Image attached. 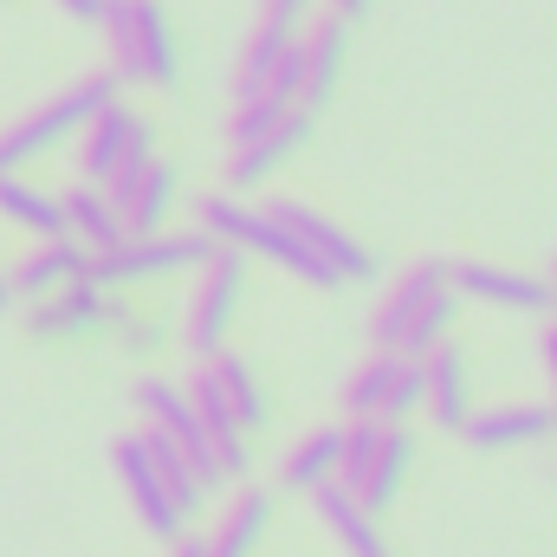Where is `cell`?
<instances>
[{
	"label": "cell",
	"mask_w": 557,
	"mask_h": 557,
	"mask_svg": "<svg viewBox=\"0 0 557 557\" xmlns=\"http://www.w3.org/2000/svg\"><path fill=\"white\" fill-rule=\"evenodd\" d=\"M285 111H298V104H278V98H234V111H227V149H240V143L278 131Z\"/></svg>",
	"instance_id": "obj_30"
},
{
	"label": "cell",
	"mask_w": 557,
	"mask_h": 557,
	"mask_svg": "<svg viewBox=\"0 0 557 557\" xmlns=\"http://www.w3.org/2000/svg\"><path fill=\"white\" fill-rule=\"evenodd\" d=\"M557 428L552 403H506V409H473L460 421V441L480 447V454H499V447H525V441H545Z\"/></svg>",
	"instance_id": "obj_19"
},
{
	"label": "cell",
	"mask_w": 557,
	"mask_h": 557,
	"mask_svg": "<svg viewBox=\"0 0 557 557\" xmlns=\"http://www.w3.org/2000/svg\"><path fill=\"white\" fill-rule=\"evenodd\" d=\"M124 324H131V305H117L91 278L59 285L52 298H33V311H26V331L46 337V344H72V337H91V331H124Z\"/></svg>",
	"instance_id": "obj_9"
},
{
	"label": "cell",
	"mask_w": 557,
	"mask_h": 557,
	"mask_svg": "<svg viewBox=\"0 0 557 557\" xmlns=\"http://www.w3.org/2000/svg\"><path fill=\"white\" fill-rule=\"evenodd\" d=\"M311 131H318V111H285L278 117V131H267V137L240 143V149H227V195H247V188H260V182H273L278 169L311 143Z\"/></svg>",
	"instance_id": "obj_13"
},
{
	"label": "cell",
	"mask_w": 557,
	"mask_h": 557,
	"mask_svg": "<svg viewBox=\"0 0 557 557\" xmlns=\"http://www.w3.org/2000/svg\"><path fill=\"white\" fill-rule=\"evenodd\" d=\"M131 124H137V111H124V98L104 104V111L85 124V143H78V182H98V188H104V175L117 169V156H124V143H131Z\"/></svg>",
	"instance_id": "obj_26"
},
{
	"label": "cell",
	"mask_w": 557,
	"mask_h": 557,
	"mask_svg": "<svg viewBox=\"0 0 557 557\" xmlns=\"http://www.w3.org/2000/svg\"><path fill=\"white\" fill-rule=\"evenodd\" d=\"M552 285H557V278H552Z\"/></svg>",
	"instance_id": "obj_39"
},
{
	"label": "cell",
	"mask_w": 557,
	"mask_h": 557,
	"mask_svg": "<svg viewBox=\"0 0 557 557\" xmlns=\"http://www.w3.org/2000/svg\"><path fill=\"white\" fill-rule=\"evenodd\" d=\"M416 409H421V357L370 350L344 383V416L350 421H409Z\"/></svg>",
	"instance_id": "obj_5"
},
{
	"label": "cell",
	"mask_w": 557,
	"mask_h": 557,
	"mask_svg": "<svg viewBox=\"0 0 557 557\" xmlns=\"http://www.w3.org/2000/svg\"><path fill=\"white\" fill-rule=\"evenodd\" d=\"M441 292H447V260H421V267H409V273L383 292V305L370 311V344H376V350H403V331L416 324Z\"/></svg>",
	"instance_id": "obj_14"
},
{
	"label": "cell",
	"mask_w": 557,
	"mask_h": 557,
	"mask_svg": "<svg viewBox=\"0 0 557 557\" xmlns=\"http://www.w3.org/2000/svg\"><path fill=\"white\" fill-rule=\"evenodd\" d=\"M124 98V85L111 78V72H85V78H72L59 98H46L39 111H26L20 124H7L0 131V175H20L33 156H46L52 143H65L72 131H85L104 104H117Z\"/></svg>",
	"instance_id": "obj_3"
},
{
	"label": "cell",
	"mask_w": 557,
	"mask_h": 557,
	"mask_svg": "<svg viewBox=\"0 0 557 557\" xmlns=\"http://www.w3.org/2000/svg\"><path fill=\"white\" fill-rule=\"evenodd\" d=\"M59 214H65V240H78L85 253H111V247L131 240V234H124V214L111 208V195H104L98 182H72V188L59 195Z\"/></svg>",
	"instance_id": "obj_20"
},
{
	"label": "cell",
	"mask_w": 557,
	"mask_h": 557,
	"mask_svg": "<svg viewBox=\"0 0 557 557\" xmlns=\"http://www.w3.org/2000/svg\"><path fill=\"white\" fill-rule=\"evenodd\" d=\"M298 59H305V91H298V104L305 111H324L331 104V91H337V78H344V59H350V26L344 20H311L305 33H298Z\"/></svg>",
	"instance_id": "obj_17"
},
{
	"label": "cell",
	"mask_w": 557,
	"mask_h": 557,
	"mask_svg": "<svg viewBox=\"0 0 557 557\" xmlns=\"http://www.w3.org/2000/svg\"><path fill=\"white\" fill-rule=\"evenodd\" d=\"M376 441H383V421H344V447H337V486L357 493V480L370 473L376 460Z\"/></svg>",
	"instance_id": "obj_29"
},
{
	"label": "cell",
	"mask_w": 557,
	"mask_h": 557,
	"mask_svg": "<svg viewBox=\"0 0 557 557\" xmlns=\"http://www.w3.org/2000/svg\"><path fill=\"white\" fill-rule=\"evenodd\" d=\"M267 525H273V493H267V486H240V493L227 499L214 539H208V557H253L260 539H267Z\"/></svg>",
	"instance_id": "obj_24"
},
{
	"label": "cell",
	"mask_w": 557,
	"mask_h": 557,
	"mask_svg": "<svg viewBox=\"0 0 557 557\" xmlns=\"http://www.w3.org/2000/svg\"><path fill=\"white\" fill-rule=\"evenodd\" d=\"M137 416L149 421V428H162V434L188 454V467L201 473V486H208V493L221 486V467H214L208 428H201V416L188 409V389H182V383H169V376H143V383H137Z\"/></svg>",
	"instance_id": "obj_10"
},
{
	"label": "cell",
	"mask_w": 557,
	"mask_h": 557,
	"mask_svg": "<svg viewBox=\"0 0 557 557\" xmlns=\"http://www.w3.org/2000/svg\"><path fill=\"white\" fill-rule=\"evenodd\" d=\"M409 467H416V434H409L403 421H383V441H376V460H370V473L357 480V499H363V506L383 519V506H396V493H403Z\"/></svg>",
	"instance_id": "obj_23"
},
{
	"label": "cell",
	"mask_w": 557,
	"mask_h": 557,
	"mask_svg": "<svg viewBox=\"0 0 557 557\" xmlns=\"http://www.w3.org/2000/svg\"><path fill=\"white\" fill-rule=\"evenodd\" d=\"M454 311H460V298H454V285H447V292H441V298H434V305L416 318V324L403 331V357H428V350L454 331Z\"/></svg>",
	"instance_id": "obj_31"
},
{
	"label": "cell",
	"mask_w": 557,
	"mask_h": 557,
	"mask_svg": "<svg viewBox=\"0 0 557 557\" xmlns=\"http://www.w3.org/2000/svg\"><path fill=\"white\" fill-rule=\"evenodd\" d=\"M447 285L454 298H473V305H499V311H552L557 285L532 273H512V267H493V260H447Z\"/></svg>",
	"instance_id": "obj_11"
},
{
	"label": "cell",
	"mask_w": 557,
	"mask_h": 557,
	"mask_svg": "<svg viewBox=\"0 0 557 557\" xmlns=\"http://www.w3.org/2000/svg\"><path fill=\"white\" fill-rule=\"evenodd\" d=\"M104 39H111V78L117 85H149V91H175L182 85V46H175V20L162 0H104L98 13Z\"/></svg>",
	"instance_id": "obj_2"
},
{
	"label": "cell",
	"mask_w": 557,
	"mask_h": 557,
	"mask_svg": "<svg viewBox=\"0 0 557 557\" xmlns=\"http://www.w3.org/2000/svg\"><path fill=\"white\" fill-rule=\"evenodd\" d=\"M0 311H13V285H7V267H0Z\"/></svg>",
	"instance_id": "obj_37"
},
{
	"label": "cell",
	"mask_w": 557,
	"mask_h": 557,
	"mask_svg": "<svg viewBox=\"0 0 557 557\" xmlns=\"http://www.w3.org/2000/svg\"><path fill=\"white\" fill-rule=\"evenodd\" d=\"M421 409L434 416V428L460 434V421L473 416V370L460 357L454 337H441L428 357H421Z\"/></svg>",
	"instance_id": "obj_16"
},
{
	"label": "cell",
	"mask_w": 557,
	"mask_h": 557,
	"mask_svg": "<svg viewBox=\"0 0 557 557\" xmlns=\"http://www.w3.org/2000/svg\"><path fill=\"white\" fill-rule=\"evenodd\" d=\"M175 188H182V169L162 162V156H149L143 175L131 182V195L117 201L124 234H156V227H169V214H175Z\"/></svg>",
	"instance_id": "obj_22"
},
{
	"label": "cell",
	"mask_w": 557,
	"mask_h": 557,
	"mask_svg": "<svg viewBox=\"0 0 557 557\" xmlns=\"http://www.w3.org/2000/svg\"><path fill=\"white\" fill-rule=\"evenodd\" d=\"M65 20H78V26H98V13H104V0H52Z\"/></svg>",
	"instance_id": "obj_34"
},
{
	"label": "cell",
	"mask_w": 557,
	"mask_h": 557,
	"mask_svg": "<svg viewBox=\"0 0 557 557\" xmlns=\"http://www.w3.org/2000/svg\"><path fill=\"white\" fill-rule=\"evenodd\" d=\"M539 357H545V370H552V389H557V318L545 324V337H539ZM557 409V403H552Z\"/></svg>",
	"instance_id": "obj_35"
},
{
	"label": "cell",
	"mask_w": 557,
	"mask_h": 557,
	"mask_svg": "<svg viewBox=\"0 0 557 557\" xmlns=\"http://www.w3.org/2000/svg\"><path fill=\"white\" fill-rule=\"evenodd\" d=\"M214 260V240L201 227H156V234H131L111 253H91V285L98 292H124V285H156L175 273H201Z\"/></svg>",
	"instance_id": "obj_4"
},
{
	"label": "cell",
	"mask_w": 557,
	"mask_h": 557,
	"mask_svg": "<svg viewBox=\"0 0 557 557\" xmlns=\"http://www.w3.org/2000/svg\"><path fill=\"white\" fill-rule=\"evenodd\" d=\"M85 273H91V253L59 234V240H33V253H20L7 267V285H13V298H52L59 285H78Z\"/></svg>",
	"instance_id": "obj_18"
},
{
	"label": "cell",
	"mask_w": 557,
	"mask_h": 557,
	"mask_svg": "<svg viewBox=\"0 0 557 557\" xmlns=\"http://www.w3.org/2000/svg\"><path fill=\"white\" fill-rule=\"evenodd\" d=\"M370 7H376V0H324V13H331V20H344V26L370 20Z\"/></svg>",
	"instance_id": "obj_33"
},
{
	"label": "cell",
	"mask_w": 557,
	"mask_h": 557,
	"mask_svg": "<svg viewBox=\"0 0 557 557\" xmlns=\"http://www.w3.org/2000/svg\"><path fill=\"white\" fill-rule=\"evenodd\" d=\"M201 370L214 376V389H221L227 416L240 421V434H260V428L273 421V396H267V383L253 376V363H247V357H234V350H214V357H201Z\"/></svg>",
	"instance_id": "obj_21"
},
{
	"label": "cell",
	"mask_w": 557,
	"mask_h": 557,
	"mask_svg": "<svg viewBox=\"0 0 557 557\" xmlns=\"http://www.w3.org/2000/svg\"><path fill=\"white\" fill-rule=\"evenodd\" d=\"M195 227H201L214 247H234V253H247V260H273V267H285L292 278H305L311 292H344V278L331 273L305 240H292L285 227H273L260 208H247V201L227 195V188H214V195L195 201Z\"/></svg>",
	"instance_id": "obj_1"
},
{
	"label": "cell",
	"mask_w": 557,
	"mask_h": 557,
	"mask_svg": "<svg viewBox=\"0 0 557 557\" xmlns=\"http://www.w3.org/2000/svg\"><path fill=\"white\" fill-rule=\"evenodd\" d=\"M175 557H208V539H175Z\"/></svg>",
	"instance_id": "obj_36"
},
{
	"label": "cell",
	"mask_w": 557,
	"mask_h": 557,
	"mask_svg": "<svg viewBox=\"0 0 557 557\" xmlns=\"http://www.w3.org/2000/svg\"><path fill=\"white\" fill-rule=\"evenodd\" d=\"M260 214H267L273 227H285L292 240H305V247H311V253H318V260H324L337 278H344V285H363V278H376V253H370V247H363L350 227H337L331 214H318L311 201H298V195H278V201H267Z\"/></svg>",
	"instance_id": "obj_7"
},
{
	"label": "cell",
	"mask_w": 557,
	"mask_h": 557,
	"mask_svg": "<svg viewBox=\"0 0 557 557\" xmlns=\"http://www.w3.org/2000/svg\"><path fill=\"white\" fill-rule=\"evenodd\" d=\"M311 7H318V0H260V20H273V26H292V33H298V26L311 20Z\"/></svg>",
	"instance_id": "obj_32"
},
{
	"label": "cell",
	"mask_w": 557,
	"mask_h": 557,
	"mask_svg": "<svg viewBox=\"0 0 557 557\" xmlns=\"http://www.w3.org/2000/svg\"><path fill=\"white\" fill-rule=\"evenodd\" d=\"M111 467H117V480H124V493H131V506H137V519L156 532V539H182V512H175V499H169V486H162V473H156V460H149V447H143V434H117L111 441Z\"/></svg>",
	"instance_id": "obj_12"
},
{
	"label": "cell",
	"mask_w": 557,
	"mask_h": 557,
	"mask_svg": "<svg viewBox=\"0 0 557 557\" xmlns=\"http://www.w3.org/2000/svg\"><path fill=\"white\" fill-rule=\"evenodd\" d=\"M240 298H247V253L214 247V260H208V267H201V278H195V305H188V331H182L195 357L227 350V331H234Z\"/></svg>",
	"instance_id": "obj_6"
},
{
	"label": "cell",
	"mask_w": 557,
	"mask_h": 557,
	"mask_svg": "<svg viewBox=\"0 0 557 557\" xmlns=\"http://www.w3.org/2000/svg\"><path fill=\"white\" fill-rule=\"evenodd\" d=\"M0 221L7 227H26L33 240H59L65 234V214H59V195L20 182V175H0Z\"/></svg>",
	"instance_id": "obj_27"
},
{
	"label": "cell",
	"mask_w": 557,
	"mask_h": 557,
	"mask_svg": "<svg viewBox=\"0 0 557 557\" xmlns=\"http://www.w3.org/2000/svg\"><path fill=\"white\" fill-rule=\"evenodd\" d=\"M143 447H149V460H156V473H162V486H169L175 512H182V519H195V512H201V499H208V486H201V473L188 467V454H182L162 428H143Z\"/></svg>",
	"instance_id": "obj_28"
},
{
	"label": "cell",
	"mask_w": 557,
	"mask_h": 557,
	"mask_svg": "<svg viewBox=\"0 0 557 557\" xmlns=\"http://www.w3.org/2000/svg\"><path fill=\"white\" fill-rule=\"evenodd\" d=\"M305 91V59H298V33L260 20L234 59V98H278V104H298Z\"/></svg>",
	"instance_id": "obj_8"
},
{
	"label": "cell",
	"mask_w": 557,
	"mask_h": 557,
	"mask_svg": "<svg viewBox=\"0 0 557 557\" xmlns=\"http://www.w3.org/2000/svg\"><path fill=\"white\" fill-rule=\"evenodd\" d=\"M305 499H311L318 525L337 539V552H344V557H396V552H389V539H383V525H376V512H370L350 486L324 480V486H311Z\"/></svg>",
	"instance_id": "obj_15"
},
{
	"label": "cell",
	"mask_w": 557,
	"mask_h": 557,
	"mask_svg": "<svg viewBox=\"0 0 557 557\" xmlns=\"http://www.w3.org/2000/svg\"><path fill=\"white\" fill-rule=\"evenodd\" d=\"M0 7H7V0H0Z\"/></svg>",
	"instance_id": "obj_38"
},
{
	"label": "cell",
	"mask_w": 557,
	"mask_h": 557,
	"mask_svg": "<svg viewBox=\"0 0 557 557\" xmlns=\"http://www.w3.org/2000/svg\"><path fill=\"white\" fill-rule=\"evenodd\" d=\"M337 447H344V421L311 428V434L278 460V486H285V493H311V486L337 480Z\"/></svg>",
	"instance_id": "obj_25"
}]
</instances>
